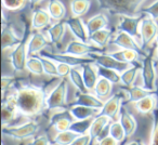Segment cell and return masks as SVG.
Returning <instances> with one entry per match:
<instances>
[{"label":"cell","mask_w":158,"mask_h":145,"mask_svg":"<svg viewBox=\"0 0 158 145\" xmlns=\"http://www.w3.org/2000/svg\"><path fill=\"white\" fill-rule=\"evenodd\" d=\"M12 95L21 115L25 117L34 118L48 110L47 99L49 94L44 87L31 84L22 85L15 89Z\"/></svg>","instance_id":"6da1fadb"},{"label":"cell","mask_w":158,"mask_h":145,"mask_svg":"<svg viewBox=\"0 0 158 145\" xmlns=\"http://www.w3.org/2000/svg\"><path fill=\"white\" fill-rule=\"evenodd\" d=\"M99 8L112 15H139L145 0H97Z\"/></svg>","instance_id":"7a4b0ae2"},{"label":"cell","mask_w":158,"mask_h":145,"mask_svg":"<svg viewBox=\"0 0 158 145\" xmlns=\"http://www.w3.org/2000/svg\"><path fill=\"white\" fill-rule=\"evenodd\" d=\"M67 92L68 84L65 78H62L57 85L51 90L47 99V107L48 110H67Z\"/></svg>","instance_id":"3957f363"},{"label":"cell","mask_w":158,"mask_h":145,"mask_svg":"<svg viewBox=\"0 0 158 145\" xmlns=\"http://www.w3.org/2000/svg\"><path fill=\"white\" fill-rule=\"evenodd\" d=\"M39 123L34 120L27 121L20 126H7L2 127V134L18 141H25L31 139L39 131Z\"/></svg>","instance_id":"277c9868"},{"label":"cell","mask_w":158,"mask_h":145,"mask_svg":"<svg viewBox=\"0 0 158 145\" xmlns=\"http://www.w3.org/2000/svg\"><path fill=\"white\" fill-rule=\"evenodd\" d=\"M143 87L152 91H157V69L155 60L151 54L143 57L142 69H141Z\"/></svg>","instance_id":"5b68a950"},{"label":"cell","mask_w":158,"mask_h":145,"mask_svg":"<svg viewBox=\"0 0 158 145\" xmlns=\"http://www.w3.org/2000/svg\"><path fill=\"white\" fill-rule=\"evenodd\" d=\"M158 36V24L151 16H145L140 25V41L143 50L146 51Z\"/></svg>","instance_id":"8992f818"},{"label":"cell","mask_w":158,"mask_h":145,"mask_svg":"<svg viewBox=\"0 0 158 145\" xmlns=\"http://www.w3.org/2000/svg\"><path fill=\"white\" fill-rule=\"evenodd\" d=\"M125 94V91L121 90L108 97L104 103V106L102 107L100 114L110 117L113 121L119 119L121 107L123 106V103H125L123 101L126 100Z\"/></svg>","instance_id":"52a82bcc"},{"label":"cell","mask_w":158,"mask_h":145,"mask_svg":"<svg viewBox=\"0 0 158 145\" xmlns=\"http://www.w3.org/2000/svg\"><path fill=\"white\" fill-rule=\"evenodd\" d=\"M42 56L49 57V59L53 60L56 63H65L70 65L72 67H80V66L85 65V64L89 63H94V60L90 56H75V55L65 54V53H52L48 52V51H41L39 53Z\"/></svg>","instance_id":"ba28073f"},{"label":"cell","mask_w":158,"mask_h":145,"mask_svg":"<svg viewBox=\"0 0 158 145\" xmlns=\"http://www.w3.org/2000/svg\"><path fill=\"white\" fill-rule=\"evenodd\" d=\"M147 16L146 14L141 13L139 15H119V23L117 25V29L121 31H126L132 37L140 39V25L142 20Z\"/></svg>","instance_id":"9c48e42d"},{"label":"cell","mask_w":158,"mask_h":145,"mask_svg":"<svg viewBox=\"0 0 158 145\" xmlns=\"http://www.w3.org/2000/svg\"><path fill=\"white\" fill-rule=\"evenodd\" d=\"M104 52L103 48L95 46V44H89L85 41L80 40H73L67 44L63 53L65 54L75 55V56H90L91 54Z\"/></svg>","instance_id":"30bf717a"},{"label":"cell","mask_w":158,"mask_h":145,"mask_svg":"<svg viewBox=\"0 0 158 145\" xmlns=\"http://www.w3.org/2000/svg\"><path fill=\"white\" fill-rule=\"evenodd\" d=\"M28 57L27 53V40L26 36L22 40L21 44H19L15 48H13L12 52L10 53V62L11 66L15 72H22L26 68V62Z\"/></svg>","instance_id":"8fae6325"},{"label":"cell","mask_w":158,"mask_h":145,"mask_svg":"<svg viewBox=\"0 0 158 145\" xmlns=\"http://www.w3.org/2000/svg\"><path fill=\"white\" fill-rule=\"evenodd\" d=\"M21 115L18 106L14 101L13 95L3 97L1 103V117H2V127L13 126V122Z\"/></svg>","instance_id":"7c38bea8"},{"label":"cell","mask_w":158,"mask_h":145,"mask_svg":"<svg viewBox=\"0 0 158 145\" xmlns=\"http://www.w3.org/2000/svg\"><path fill=\"white\" fill-rule=\"evenodd\" d=\"M110 44L121 49H131V50L136 51V52H139L142 55V57L147 55V52L143 50L142 46L139 44V42L136 41L135 38L132 37L131 35H129V34L126 33V31H118L116 36L110 40Z\"/></svg>","instance_id":"4fadbf2b"},{"label":"cell","mask_w":158,"mask_h":145,"mask_svg":"<svg viewBox=\"0 0 158 145\" xmlns=\"http://www.w3.org/2000/svg\"><path fill=\"white\" fill-rule=\"evenodd\" d=\"M90 57H92L94 60V63L99 66H103L106 68H112L119 72H125L127 68H129L130 66H132L133 64L130 63H125V62L118 61L117 59L113 57L112 55H110L108 53L102 52V53H95V54H91Z\"/></svg>","instance_id":"5bb4252c"},{"label":"cell","mask_w":158,"mask_h":145,"mask_svg":"<svg viewBox=\"0 0 158 145\" xmlns=\"http://www.w3.org/2000/svg\"><path fill=\"white\" fill-rule=\"evenodd\" d=\"M104 100L100 99L99 97L91 92H80L77 90L75 93V101L69 105H84L88 106V107L98 108V110H102L104 106Z\"/></svg>","instance_id":"9a60e30c"},{"label":"cell","mask_w":158,"mask_h":145,"mask_svg":"<svg viewBox=\"0 0 158 145\" xmlns=\"http://www.w3.org/2000/svg\"><path fill=\"white\" fill-rule=\"evenodd\" d=\"M1 31H1V47H2L3 51L15 48L19 44L22 42V40L25 37V35H23L22 37H19L14 31L12 25H10L9 23L2 25Z\"/></svg>","instance_id":"2e32d148"},{"label":"cell","mask_w":158,"mask_h":145,"mask_svg":"<svg viewBox=\"0 0 158 145\" xmlns=\"http://www.w3.org/2000/svg\"><path fill=\"white\" fill-rule=\"evenodd\" d=\"M74 121L75 118L72 116L68 108L67 110H60V112L55 113L51 116V126L57 132L69 130L70 126Z\"/></svg>","instance_id":"e0dca14e"},{"label":"cell","mask_w":158,"mask_h":145,"mask_svg":"<svg viewBox=\"0 0 158 145\" xmlns=\"http://www.w3.org/2000/svg\"><path fill=\"white\" fill-rule=\"evenodd\" d=\"M52 44L51 40H48L42 33H33L31 37L27 39V53L28 55L39 54L44 50L46 47Z\"/></svg>","instance_id":"ac0fdd59"},{"label":"cell","mask_w":158,"mask_h":145,"mask_svg":"<svg viewBox=\"0 0 158 145\" xmlns=\"http://www.w3.org/2000/svg\"><path fill=\"white\" fill-rule=\"evenodd\" d=\"M66 24L67 27L69 28V31H72V34L75 36L77 40L80 41H89V34L87 31V26L84 24V21L81 20V18H76V16H72V18L67 19Z\"/></svg>","instance_id":"d6986e66"},{"label":"cell","mask_w":158,"mask_h":145,"mask_svg":"<svg viewBox=\"0 0 158 145\" xmlns=\"http://www.w3.org/2000/svg\"><path fill=\"white\" fill-rule=\"evenodd\" d=\"M156 92L152 93V94L147 95V97H143V99L139 100L138 102L133 103L138 113H140L142 115H149L152 113H154V110L158 106V94Z\"/></svg>","instance_id":"ffe728a7"},{"label":"cell","mask_w":158,"mask_h":145,"mask_svg":"<svg viewBox=\"0 0 158 145\" xmlns=\"http://www.w3.org/2000/svg\"><path fill=\"white\" fill-rule=\"evenodd\" d=\"M84 75L85 84L89 91H93L99 80V72H98V65L95 63H89L80 66Z\"/></svg>","instance_id":"44dd1931"},{"label":"cell","mask_w":158,"mask_h":145,"mask_svg":"<svg viewBox=\"0 0 158 145\" xmlns=\"http://www.w3.org/2000/svg\"><path fill=\"white\" fill-rule=\"evenodd\" d=\"M68 110L72 114V116L75 118V120H84V119L94 118L101 112V110L88 107V106L84 105H69Z\"/></svg>","instance_id":"7402d4cb"},{"label":"cell","mask_w":158,"mask_h":145,"mask_svg":"<svg viewBox=\"0 0 158 145\" xmlns=\"http://www.w3.org/2000/svg\"><path fill=\"white\" fill-rule=\"evenodd\" d=\"M110 120L112 119L110 117L105 116V115L99 114L98 116H95L92 120L91 123L90 130H89V133L92 136V140H98L100 139V136L102 135L103 131L105 130V128L110 125Z\"/></svg>","instance_id":"603a6c76"},{"label":"cell","mask_w":158,"mask_h":145,"mask_svg":"<svg viewBox=\"0 0 158 145\" xmlns=\"http://www.w3.org/2000/svg\"><path fill=\"white\" fill-rule=\"evenodd\" d=\"M121 90L125 91V93L127 94L126 102H128V103H135L139 100H141V99H143V97H147V95L152 94V93L156 92V91L148 90V89H146L145 87H140V86L126 87V88H121Z\"/></svg>","instance_id":"cb8c5ba5"},{"label":"cell","mask_w":158,"mask_h":145,"mask_svg":"<svg viewBox=\"0 0 158 145\" xmlns=\"http://www.w3.org/2000/svg\"><path fill=\"white\" fill-rule=\"evenodd\" d=\"M119 121L121 122L123 129H125L127 139L133 135L134 132H135V130H136V127H138V122H136L133 115H132L130 112H128L123 106L121 107V110H120Z\"/></svg>","instance_id":"d4e9b609"},{"label":"cell","mask_w":158,"mask_h":145,"mask_svg":"<svg viewBox=\"0 0 158 145\" xmlns=\"http://www.w3.org/2000/svg\"><path fill=\"white\" fill-rule=\"evenodd\" d=\"M51 15L49 14L48 10L44 9H35L33 12L31 18V27L34 29H44L51 24Z\"/></svg>","instance_id":"484cf974"},{"label":"cell","mask_w":158,"mask_h":145,"mask_svg":"<svg viewBox=\"0 0 158 145\" xmlns=\"http://www.w3.org/2000/svg\"><path fill=\"white\" fill-rule=\"evenodd\" d=\"M66 27H67L66 21L62 20L59 21L57 23H55L52 26H50V28L48 29V35L51 42L55 47H57V48L62 44V40H63L64 35H65V31H66Z\"/></svg>","instance_id":"4316f807"},{"label":"cell","mask_w":158,"mask_h":145,"mask_svg":"<svg viewBox=\"0 0 158 145\" xmlns=\"http://www.w3.org/2000/svg\"><path fill=\"white\" fill-rule=\"evenodd\" d=\"M86 26H87V31H88L89 36H90V35H92L93 33H95V31L107 27L108 19H107V16L103 13L95 14L94 16L89 19L88 22L86 23Z\"/></svg>","instance_id":"83f0119b"},{"label":"cell","mask_w":158,"mask_h":145,"mask_svg":"<svg viewBox=\"0 0 158 145\" xmlns=\"http://www.w3.org/2000/svg\"><path fill=\"white\" fill-rule=\"evenodd\" d=\"M113 35V31L108 28H102L100 31L93 33L89 36V41L93 42V44L100 47V48H105L110 42V37Z\"/></svg>","instance_id":"f1b7e54d"},{"label":"cell","mask_w":158,"mask_h":145,"mask_svg":"<svg viewBox=\"0 0 158 145\" xmlns=\"http://www.w3.org/2000/svg\"><path fill=\"white\" fill-rule=\"evenodd\" d=\"M108 54L112 55L115 59H117L118 61L130 64L135 63L140 57H142V55L140 53L134 50H131V49H121V50L115 51V52H110Z\"/></svg>","instance_id":"f546056e"},{"label":"cell","mask_w":158,"mask_h":145,"mask_svg":"<svg viewBox=\"0 0 158 145\" xmlns=\"http://www.w3.org/2000/svg\"><path fill=\"white\" fill-rule=\"evenodd\" d=\"M68 77H69V80L72 81L73 86L78 91H80V92H90L88 90V88H87L86 84H85L81 67H72Z\"/></svg>","instance_id":"4dcf8cb0"},{"label":"cell","mask_w":158,"mask_h":145,"mask_svg":"<svg viewBox=\"0 0 158 145\" xmlns=\"http://www.w3.org/2000/svg\"><path fill=\"white\" fill-rule=\"evenodd\" d=\"M48 12L55 21H62L66 16V7L61 0H49Z\"/></svg>","instance_id":"1f68e13d"},{"label":"cell","mask_w":158,"mask_h":145,"mask_svg":"<svg viewBox=\"0 0 158 145\" xmlns=\"http://www.w3.org/2000/svg\"><path fill=\"white\" fill-rule=\"evenodd\" d=\"M141 69H142V65H140L139 63H134L132 66L127 68L125 72H121V84L125 87L133 86Z\"/></svg>","instance_id":"d6a6232c"},{"label":"cell","mask_w":158,"mask_h":145,"mask_svg":"<svg viewBox=\"0 0 158 145\" xmlns=\"http://www.w3.org/2000/svg\"><path fill=\"white\" fill-rule=\"evenodd\" d=\"M113 90V84L110 81V80L105 79L103 77H100L99 80H98V84L95 86L94 90L92 91L97 97H99L100 99L102 100H107L110 97V93H112Z\"/></svg>","instance_id":"836d02e7"},{"label":"cell","mask_w":158,"mask_h":145,"mask_svg":"<svg viewBox=\"0 0 158 145\" xmlns=\"http://www.w3.org/2000/svg\"><path fill=\"white\" fill-rule=\"evenodd\" d=\"M91 0H70V12L73 16L81 18L89 11Z\"/></svg>","instance_id":"e575fe53"},{"label":"cell","mask_w":158,"mask_h":145,"mask_svg":"<svg viewBox=\"0 0 158 145\" xmlns=\"http://www.w3.org/2000/svg\"><path fill=\"white\" fill-rule=\"evenodd\" d=\"M26 69L29 70L34 75H37V76L44 75V64H42L39 54L28 55L27 62H26Z\"/></svg>","instance_id":"d590c367"},{"label":"cell","mask_w":158,"mask_h":145,"mask_svg":"<svg viewBox=\"0 0 158 145\" xmlns=\"http://www.w3.org/2000/svg\"><path fill=\"white\" fill-rule=\"evenodd\" d=\"M78 136L79 134L72 131V130L61 131V132H57V134L53 139L52 143L56 145H70Z\"/></svg>","instance_id":"8d00e7d4"},{"label":"cell","mask_w":158,"mask_h":145,"mask_svg":"<svg viewBox=\"0 0 158 145\" xmlns=\"http://www.w3.org/2000/svg\"><path fill=\"white\" fill-rule=\"evenodd\" d=\"M98 72H99L100 77H103L105 79L110 80L113 85L121 84V72L112 69V68H106L99 65H98Z\"/></svg>","instance_id":"74e56055"},{"label":"cell","mask_w":158,"mask_h":145,"mask_svg":"<svg viewBox=\"0 0 158 145\" xmlns=\"http://www.w3.org/2000/svg\"><path fill=\"white\" fill-rule=\"evenodd\" d=\"M110 135H112L118 143H123V141L127 139L125 129H123V125H121V122L119 121V119H118V120L113 121V122L110 123Z\"/></svg>","instance_id":"f35d334b"},{"label":"cell","mask_w":158,"mask_h":145,"mask_svg":"<svg viewBox=\"0 0 158 145\" xmlns=\"http://www.w3.org/2000/svg\"><path fill=\"white\" fill-rule=\"evenodd\" d=\"M92 120H93V118L84 119V120H75L74 122L72 123V126H70L69 130L78 133L79 135L89 133V130H90Z\"/></svg>","instance_id":"ab89813d"},{"label":"cell","mask_w":158,"mask_h":145,"mask_svg":"<svg viewBox=\"0 0 158 145\" xmlns=\"http://www.w3.org/2000/svg\"><path fill=\"white\" fill-rule=\"evenodd\" d=\"M40 59H41V62L44 64V74L48 76H51V77H60L59 76V72H57V63L53 60L49 59V57L42 56L40 55Z\"/></svg>","instance_id":"60d3db41"},{"label":"cell","mask_w":158,"mask_h":145,"mask_svg":"<svg viewBox=\"0 0 158 145\" xmlns=\"http://www.w3.org/2000/svg\"><path fill=\"white\" fill-rule=\"evenodd\" d=\"M2 8L8 11H20L26 7L28 0H1Z\"/></svg>","instance_id":"b9f144b4"},{"label":"cell","mask_w":158,"mask_h":145,"mask_svg":"<svg viewBox=\"0 0 158 145\" xmlns=\"http://www.w3.org/2000/svg\"><path fill=\"white\" fill-rule=\"evenodd\" d=\"M149 145H158V107L153 113Z\"/></svg>","instance_id":"7bdbcfd3"},{"label":"cell","mask_w":158,"mask_h":145,"mask_svg":"<svg viewBox=\"0 0 158 145\" xmlns=\"http://www.w3.org/2000/svg\"><path fill=\"white\" fill-rule=\"evenodd\" d=\"M16 77H12V76L3 75L2 79H1V92H2V99L6 97V93L9 91L14 85L16 84Z\"/></svg>","instance_id":"ee69618b"},{"label":"cell","mask_w":158,"mask_h":145,"mask_svg":"<svg viewBox=\"0 0 158 145\" xmlns=\"http://www.w3.org/2000/svg\"><path fill=\"white\" fill-rule=\"evenodd\" d=\"M141 13L146 14V15L153 18L154 20H158V0H156L155 2H153L148 7H145L144 9H142Z\"/></svg>","instance_id":"f6af8a7d"},{"label":"cell","mask_w":158,"mask_h":145,"mask_svg":"<svg viewBox=\"0 0 158 145\" xmlns=\"http://www.w3.org/2000/svg\"><path fill=\"white\" fill-rule=\"evenodd\" d=\"M91 141H92V136L90 135V133H86L79 135L70 145H90Z\"/></svg>","instance_id":"bcb514c9"},{"label":"cell","mask_w":158,"mask_h":145,"mask_svg":"<svg viewBox=\"0 0 158 145\" xmlns=\"http://www.w3.org/2000/svg\"><path fill=\"white\" fill-rule=\"evenodd\" d=\"M72 66L65 63H57V72H59V76L61 78H65L69 75Z\"/></svg>","instance_id":"7dc6e473"},{"label":"cell","mask_w":158,"mask_h":145,"mask_svg":"<svg viewBox=\"0 0 158 145\" xmlns=\"http://www.w3.org/2000/svg\"><path fill=\"white\" fill-rule=\"evenodd\" d=\"M29 145H50V141H49L47 134H41L34 139Z\"/></svg>","instance_id":"c3c4849f"},{"label":"cell","mask_w":158,"mask_h":145,"mask_svg":"<svg viewBox=\"0 0 158 145\" xmlns=\"http://www.w3.org/2000/svg\"><path fill=\"white\" fill-rule=\"evenodd\" d=\"M119 143L112 135H106L98 142V145H118Z\"/></svg>","instance_id":"681fc988"},{"label":"cell","mask_w":158,"mask_h":145,"mask_svg":"<svg viewBox=\"0 0 158 145\" xmlns=\"http://www.w3.org/2000/svg\"><path fill=\"white\" fill-rule=\"evenodd\" d=\"M41 1H44V0H28V5H29V7H31V9H34L35 6H37L38 3L41 2Z\"/></svg>","instance_id":"f907efd6"},{"label":"cell","mask_w":158,"mask_h":145,"mask_svg":"<svg viewBox=\"0 0 158 145\" xmlns=\"http://www.w3.org/2000/svg\"><path fill=\"white\" fill-rule=\"evenodd\" d=\"M127 145H139V141H131V142H128Z\"/></svg>","instance_id":"816d5d0a"},{"label":"cell","mask_w":158,"mask_h":145,"mask_svg":"<svg viewBox=\"0 0 158 145\" xmlns=\"http://www.w3.org/2000/svg\"><path fill=\"white\" fill-rule=\"evenodd\" d=\"M156 47H157V61H158V36L156 38Z\"/></svg>","instance_id":"f5cc1de1"},{"label":"cell","mask_w":158,"mask_h":145,"mask_svg":"<svg viewBox=\"0 0 158 145\" xmlns=\"http://www.w3.org/2000/svg\"><path fill=\"white\" fill-rule=\"evenodd\" d=\"M139 145H146L145 143H143V142H141V141H139Z\"/></svg>","instance_id":"db71d44e"}]
</instances>
